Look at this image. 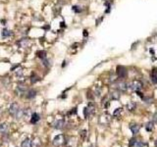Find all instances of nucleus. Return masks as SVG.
Returning a JSON list of instances; mask_svg holds the SVG:
<instances>
[{
	"instance_id": "9",
	"label": "nucleus",
	"mask_w": 157,
	"mask_h": 147,
	"mask_svg": "<svg viewBox=\"0 0 157 147\" xmlns=\"http://www.w3.org/2000/svg\"><path fill=\"white\" fill-rule=\"evenodd\" d=\"M151 80L154 83H157V69H153L152 72H151Z\"/></svg>"
},
{
	"instance_id": "6",
	"label": "nucleus",
	"mask_w": 157,
	"mask_h": 147,
	"mask_svg": "<svg viewBox=\"0 0 157 147\" xmlns=\"http://www.w3.org/2000/svg\"><path fill=\"white\" fill-rule=\"evenodd\" d=\"M52 127L54 128H57V129H60V128H63L64 127V121L63 120H58V121H56L52 124Z\"/></svg>"
},
{
	"instance_id": "12",
	"label": "nucleus",
	"mask_w": 157,
	"mask_h": 147,
	"mask_svg": "<svg viewBox=\"0 0 157 147\" xmlns=\"http://www.w3.org/2000/svg\"><path fill=\"white\" fill-rule=\"evenodd\" d=\"M22 147H31V139L27 138L22 142Z\"/></svg>"
},
{
	"instance_id": "22",
	"label": "nucleus",
	"mask_w": 157,
	"mask_h": 147,
	"mask_svg": "<svg viewBox=\"0 0 157 147\" xmlns=\"http://www.w3.org/2000/svg\"><path fill=\"white\" fill-rule=\"evenodd\" d=\"M72 10L74 11L75 13H81L82 11V9L80 6H78V5H75V6H73V7H72Z\"/></svg>"
},
{
	"instance_id": "17",
	"label": "nucleus",
	"mask_w": 157,
	"mask_h": 147,
	"mask_svg": "<svg viewBox=\"0 0 157 147\" xmlns=\"http://www.w3.org/2000/svg\"><path fill=\"white\" fill-rule=\"evenodd\" d=\"M122 113H123V109H122V108H118V109H116V110L114 111L113 116L116 117V118H117V117H120Z\"/></svg>"
},
{
	"instance_id": "19",
	"label": "nucleus",
	"mask_w": 157,
	"mask_h": 147,
	"mask_svg": "<svg viewBox=\"0 0 157 147\" xmlns=\"http://www.w3.org/2000/svg\"><path fill=\"white\" fill-rule=\"evenodd\" d=\"M127 108H128L129 111H133L134 108H136V103H134V102H130L127 105Z\"/></svg>"
},
{
	"instance_id": "33",
	"label": "nucleus",
	"mask_w": 157,
	"mask_h": 147,
	"mask_svg": "<svg viewBox=\"0 0 157 147\" xmlns=\"http://www.w3.org/2000/svg\"><path fill=\"white\" fill-rule=\"evenodd\" d=\"M43 29H44V30H49V26H43Z\"/></svg>"
},
{
	"instance_id": "7",
	"label": "nucleus",
	"mask_w": 157,
	"mask_h": 147,
	"mask_svg": "<svg viewBox=\"0 0 157 147\" xmlns=\"http://www.w3.org/2000/svg\"><path fill=\"white\" fill-rule=\"evenodd\" d=\"M130 129L132 130L133 134H137L138 132V130H139V126L137 124H130Z\"/></svg>"
},
{
	"instance_id": "14",
	"label": "nucleus",
	"mask_w": 157,
	"mask_h": 147,
	"mask_svg": "<svg viewBox=\"0 0 157 147\" xmlns=\"http://www.w3.org/2000/svg\"><path fill=\"white\" fill-rule=\"evenodd\" d=\"M8 129V124L6 123H3L0 124V132H6Z\"/></svg>"
},
{
	"instance_id": "28",
	"label": "nucleus",
	"mask_w": 157,
	"mask_h": 147,
	"mask_svg": "<svg viewBox=\"0 0 157 147\" xmlns=\"http://www.w3.org/2000/svg\"><path fill=\"white\" fill-rule=\"evenodd\" d=\"M83 115H85V118H87L89 116V113H88V110H87L86 107L83 109Z\"/></svg>"
},
{
	"instance_id": "18",
	"label": "nucleus",
	"mask_w": 157,
	"mask_h": 147,
	"mask_svg": "<svg viewBox=\"0 0 157 147\" xmlns=\"http://www.w3.org/2000/svg\"><path fill=\"white\" fill-rule=\"evenodd\" d=\"M36 55L40 59H44V58H46V52L45 51H37Z\"/></svg>"
},
{
	"instance_id": "8",
	"label": "nucleus",
	"mask_w": 157,
	"mask_h": 147,
	"mask_svg": "<svg viewBox=\"0 0 157 147\" xmlns=\"http://www.w3.org/2000/svg\"><path fill=\"white\" fill-rule=\"evenodd\" d=\"M39 119H40V117H39L38 114L33 113L32 115H31V123L35 124H36V123L39 121Z\"/></svg>"
},
{
	"instance_id": "5",
	"label": "nucleus",
	"mask_w": 157,
	"mask_h": 147,
	"mask_svg": "<svg viewBox=\"0 0 157 147\" xmlns=\"http://www.w3.org/2000/svg\"><path fill=\"white\" fill-rule=\"evenodd\" d=\"M117 88L121 91H126L129 88V84L125 81H120V83H117Z\"/></svg>"
},
{
	"instance_id": "24",
	"label": "nucleus",
	"mask_w": 157,
	"mask_h": 147,
	"mask_svg": "<svg viewBox=\"0 0 157 147\" xmlns=\"http://www.w3.org/2000/svg\"><path fill=\"white\" fill-rule=\"evenodd\" d=\"M137 142V140L136 138L131 139V141H130V147H136Z\"/></svg>"
},
{
	"instance_id": "20",
	"label": "nucleus",
	"mask_w": 157,
	"mask_h": 147,
	"mask_svg": "<svg viewBox=\"0 0 157 147\" xmlns=\"http://www.w3.org/2000/svg\"><path fill=\"white\" fill-rule=\"evenodd\" d=\"M40 146V141L38 138H35L33 141H31V147H39Z\"/></svg>"
},
{
	"instance_id": "34",
	"label": "nucleus",
	"mask_w": 157,
	"mask_h": 147,
	"mask_svg": "<svg viewBox=\"0 0 157 147\" xmlns=\"http://www.w3.org/2000/svg\"><path fill=\"white\" fill-rule=\"evenodd\" d=\"M66 66V61H64L63 62V65H62V67H65Z\"/></svg>"
},
{
	"instance_id": "2",
	"label": "nucleus",
	"mask_w": 157,
	"mask_h": 147,
	"mask_svg": "<svg viewBox=\"0 0 157 147\" xmlns=\"http://www.w3.org/2000/svg\"><path fill=\"white\" fill-rule=\"evenodd\" d=\"M64 135L63 134H59L57 136H55L54 139H53V144L55 146H60L64 143Z\"/></svg>"
},
{
	"instance_id": "21",
	"label": "nucleus",
	"mask_w": 157,
	"mask_h": 147,
	"mask_svg": "<svg viewBox=\"0 0 157 147\" xmlns=\"http://www.w3.org/2000/svg\"><path fill=\"white\" fill-rule=\"evenodd\" d=\"M145 128H146L147 132H151V130L153 129V123L152 122H149L145 124Z\"/></svg>"
},
{
	"instance_id": "27",
	"label": "nucleus",
	"mask_w": 157,
	"mask_h": 147,
	"mask_svg": "<svg viewBox=\"0 0 157 147\" xmlns=\"http://www.w3.org/2000/svg\"><path fill=\"white\" fill-rule=\"evenodd\" d=\"M81 136H82V139H86V129L81 132Z\"/></svg>"
},
{
	"instance_id": "29",
	"label": "nucleus",
	"mask_w": 157,
	"mask_h": 147,
	"mask_svg": "<svg viewBox=\"0 0 157 147\" xmlns=\"http://www.w3.org/2000/svg\"><path fill=\"white\" fill-rule=\"evenodd\" d=\"M153 121H154V123H156V124H157V113H156L155 115L153 116Z\"/></svg>"
},
{
	"instance_id": "31",
	"label": "nucleus",
	"mask_w": 157,
	"mask_h": 147,
	"mask_svg": "<svg viewBox=\"0 0 157 147\" xmlns=\"http://www.w3.org/2000/svg\"><path fill=\"white\" fill-rule=\"evenodd\" d=\"M137 95L139 96V97H141V98H143V95H142V93H141L139 91H137Z\"/></svg>"
},
{
	"instance_id": "32",
	"label": "nucleus",
	"mask_w": 157,
	"mask_h": 147,
	"mask_svg": "<svg viewBox=\"0 0 157 147\" xmlns=\"http://www.w3.org/2000/svg\"><path fill=\"white\" fill-rule=\"evenodd\" d=\"M61 26H62V28H65V26H66V25H65V23H64V22H62V23H61V25H60Z\"/></svg>"
},
{
	"instance_id": "10",
	"label": "nucleus",
	"mask_w": 157,
	"mask_h": 147,
	"mask_svg": "<svg viewBox=\"0 0 157 147\" xmlns=\"http://www.w3.org/2000/svg\"><path fill=\"white\" fill-rule=\"evenodd\" d=\"M110 97L112 98V99H114V100H118L120 98V92L118 91V90H115L113 92H111Z\"/></svg>"
},
{
	"instance_id": "11",
	"label": "nucleus",
	"mask_w": 157,
	"mask_h": 147,
	"mask_svg": "<svg viewBox=\"0 0 157 147\" xmlns=\"http://www.w3.org/2000/svg\"><path fill=\"white\" fill-rule=\"evenodd\" d=\"M36 95V91L35 90H33V89H31L27 91V99H31V98H33Z\"/></svg>"
},
{
	"instance_id": "4",
	"label": "nucleus",
	"mask_w": 157,
	"mask_h": 147,
	"mask_svg": "<svg viewBox=\"0 0 157 147\" xmlns=\"http://www.w3.org/2000/svg\"><path fill=\"white\" fill-rule=\"evenodd\" d=\"M117 75L119 78H125L127 75V70L123 66H118L117 67Z\"/></svg>"
},
{
	"instance_id": "25",
	"label": "nucleus",
	"mask_w": 157,
	"mask_h": 147,
	"mask_svg": "<svg viewBox=\"0 0 157 147\" xmlns=\"http://www.w3.org/2000/svg\"><path fill=\"white\" fill-rule=\"evenodd\" d=\"M43 60V65H44V66H46V67H50V65H51V64H50V61H49V60L47 59V58H44V59H42Z\"/></svg>"
},
{
	"instance_id": "15",
	"label": "nucleus",
	"mask_w": 157,
	"mask_h": 147,
	"mask_svg": "<svg viewBox=\"0 0 157 147\" xmlns=\"http://www.w3.org/2000/svg\"><path fill=\"white\" fill-rule=\"evenodd\" d=\"M17 91L20 92V93H23V92L27 91V86L25 84H20L18 86V88H17Z\"/></svg>"
},
{
	"instance_id": "3",
	"label": "nucleus",
	"mask_w": 157,
	"mask_h": 147,
	"mask_svg": "<svg viewBox=\"0 0 157 147\" xmlns=\"http://www.w3.org/2000/svg\"><path fill=\"white\" fill-rule=\"evenodd\" d=\"M20 110L19 109V105H18V103H12V104L10 105V108H9V112L10 114L12 116H16V114L18 113V111Z\"/></svg>"
},
{
	"instance_id": "23",
	"label": "nucleus",
	"mask_w": 157,
	"mask_h": 147,
	"mask_svg": "<svg viewBox=\"0 0 157 147\" xmlns=\"http://www.w3.org/2000/svg\"><path fill=\"white\" fill-rule=\"evenodd\" d=\"M27 43H29V42H27V40H26V39H22L21 41L18 42V44H19L21 47H26Z\"/></svg>"
},
{
	"instance_id": "30",
	"label": "nucleus",
	"mask_w": 157,
	"mask_h": 147,
	"mask_svg": "<svg viewBox=\"0 0 157 147\" xmlns=\"http://www.w3.org/2000/svg\"><path fill=\"white\" fill-rule=\"evenodd\" d=\"M82 34H83V36H87L88 35V34H87V30H83V32H82Z\"/></svg>"
},
{
	"instance_id": "16",
	"label": "nucleus",
	"mask_w": 157,
	"mask_h": 147,
	"mask_svg": "<svg viewBox=\"0 0 157 147\" xmlns=\"http://www.w3.org/2000/svg\"><path fill=\"white\" fill-rule=\"evenodd\" d=\"M87 108V110H88V113H89V115L90 114H92L93 112H94V105H93V103L92 102H89V104H88V106L86 107Z\"/></svg>"
},
{
	"instance_id": "13",
	"label": "nucleus",
	"mask_w": 157,
	"mask_h": 147,
	"mask_svg": "<svg viewBox=\"0 0 157 147\" xmlns=\"http://www.w3.org/2000/svg\"><path fill=\"white\" fill-rule=\"evenodd\" d=\"M11 34H12V32H11L9 30H7V29H3V30H2V32H1L2 37H8V36H10Z\"/></svg>"
},
{
	"instance_id": "26",
	"label": "nucleus",
	"mask_w": 157,
	"mask_h": 147,
	"mask_svg": "<svg viewBox=\"0 0 157 147\" xmlns=\"http://www.w3.org/2000/svg\"><path fill=\"white\" fill-rule=\"evenodd\" d=\"M38 80H39V79H38L37 77H35V75H31V83H35L36 81H38Z\"/></svg>"
},
{
	"instance_id": "1",
	"label": "nucleus",
	"mask_w": 157,
	"mask_h": 147,
	"mask_svg": "<svg viewBox=\"0 0 157 147\" xmlns=\"http://www.w3.org/2000/svg\"><path fill=\"white\" fill-rule=\"evenodd\" d=\"M129 88L133 91H139L142 88V83L139 80H133L129 84Z\"/></svg>"
},
{
	"instance_id": "35",
	"label": "nucleus",
	"mask_w": 157,
	"mask_h": 147,
	"mask_svg": "<svg viewBox=\"0 0 157 147\" xmlns=\"http://www.w3.org/2000/svg\"><path fill=\"white\" fill-rule=\"evenodd\" d=\"M155 146H156V147H157V141H156V143H155Z\"/></svg>"
}]
</instances>
